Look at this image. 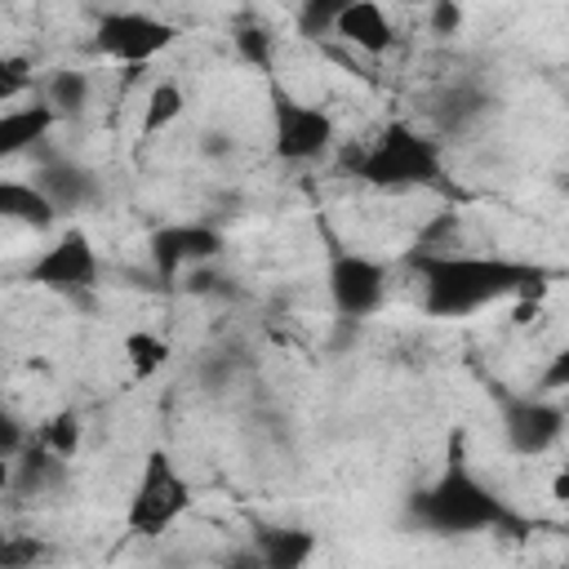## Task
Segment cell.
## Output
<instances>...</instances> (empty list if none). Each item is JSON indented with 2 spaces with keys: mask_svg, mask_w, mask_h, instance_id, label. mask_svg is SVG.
<instances>
[{
  "mask_svg": "<svg viewBox=\"0 0 569 569\" xmlns=\"http://www.w3.org/2000/svg\"><path fill=\"white\" fill-rule=\"evenodd\" d=\"M413 267L422 280V311L440 320L485 311L489 302H502V298H542L551 280L542 267L493 258V253H458V249L418 253Z\"/></svg>",
  "mask_w": 569,
  "mask_h": 569,
  "instance_id": "1",
  "label": "cell"
},
{
  "mask_svg": "<svg viewBox=\"0 0 569 569\" xmlns=\"http://www.w3.org/2000/svg\"><path fill=\"white\" fill-rule=\"evenodd\" d=\"M347 169L356 178H365L369 187H382V191H409V187H427L445 173L440 164V147L405 124V120H391L382 124L365 147L347 151Z\"/></svg>",
  "mask_w": 569,
  "mask_h": 569,
  "instance_id": "2",
  "label": "cell"
},
{
  "mask_svg": "<svg viewBox=\"0 0 569 569\" xmlns=\"http://www.w3.org/2000/svg\"><path fill=\"white\" fill-rule=\"evenodd\" d=\"M413 516L440 533H476V529H498L511 520L507 507L458 458H449V467L413 498Z\"/></svg>",
  "mask_w": 569,
  "mask_h": 569,
  "instance_id": "3",
  "label": "cell"
},
{
  "mask_svg": "<svg viewBox=\"0 0 569 569\" xmlns=\"http://www.w3.org/2000/svg\"><path fill=\"white\" fill-rule=\"evenodd\" d=\"M191 507V485L187 476L173 467V458L164 449H151L142 458V471L133 480V493H129V507H124V525L129 533L138 538H160L169 533V525L178 516H187Z\"/></svg>",
  "mask_w": 569,
  "mask_h": 569,
  "instance_id": "4",
  "label": "cell"
},
{
  "mask_svg": "<svg viewBox=\"0 0 569 569\" xmlns=\"http://www.w3.org/2000/svg\"><path fill=\"white\" fill-rule=\"evenodd\" d=\"M98 276H102V258H98V244L80 231V227H67L58 231L27 267V280L49 289V293H89L98 289Z\"/></svg>",
  "mask_w": 569,
  "mask_h": 569,
  "instance_id": "5",
  "label": "cell"
},
{
  "mask_svg": "<svg viewBox=\"0 0 569 569\" xmlns=\"http://www.w3.org/2000/svg\"><path fill=\"white\" fill-rule=\"evenodd\" d=\"M325 284H329V298H333L338 316H347V320H365V316H373V311L387 302L391 271H387V262L347 249V253H333V258H329Z\"/></svg>",
  "mask_w": 569,
  "mask_h": 569,
  "instance_id": "6",
  "label": "cell"
},
{
  "mask_svg": "<svg viewBox=\"0 0 569 569\" xmlns=\"http://www.w3.org/2000/svg\"><path fill=\"white\" fill-rule=\"evenodd\" d=\"M173 27L156 13H142V9H111L102 13L98 31H93V44L102 58L111 62H151L156 53H164L173 44Z\"/></svg>",
  "mask_w": 569,
  "mask_h": 569,
  "instance_id": "7",
  "label": "cell"
},
{
  "mask_svg": "<svg viewBox=\"0 0 569 569\" xmlns=\"http://www.w3.org/2000/svg\"><path fill=\"white\" fill-rule=\"evenodd\" d=\"M271 142H276V156L289 160V164L320 160L333 147V120H329L325 107H311V102H298V98H276Z\"/></svg>",
  "mask_w": 569,
  "mask_h": 569,
  "instance_id": "8",
  "label": "cell"
},
{
  "mask_svg": "<svg viewBox=\"0 0 569 569\" xmlns=\"http://www.w3.org/2000/svg\"><path fill=\"white\" fill-rule=\"evenodd\" d=\"M147 253H151V267L160 280H178V271L218 258L222 236L209 222H169L147 240Z\"/></svg>",
  "mask_w": 569,
  "mask_h": 569,
  "instance_id": "9",
  "label": "cell"
},
{
  "mask_svg": "<svg viewBox=\"0 0 569 569\" xmlns=\"http://www.w3.org/2000/svg\"><path fill=\"white\" fill-rule=\"evenodd\" d=\"M333 36H342L347 44H356L365 53H387L391 40H396V27H391V18H387L382 4L351 0V4H338L333 9Z\"/></svg>",
  "mask_w": 569,
  "mask_h": 569,
  "instance_id": "10",
  "label": "cell"
},
{
  "mask_svg": "<svg viewBox=\"0 0 569 569\" xmlns=\"http://www.w3.org/2000/svg\"><path fill=\"white\" fill-rule=\"evenodd\" d=\"M53 124H58V116H53V107L44 98L0 111V160H13L22 151H31L36 142H44Z\"/></svg>",
  "mask_w": 569,
  "mask_h": 569,
  "instance_id": "11",
  "label": "cell"
},
{
  "mask_svg": "<svg viewBox=\"0 0 569 569\" xmlns=\"http://www.w3.org/2000/svg\"><path fill=\"white\" fill-rule=\"evenodd\" d=\"M36 187L49 196V204L58 209V218L93 204V196H98V178L89 169H80V164H44L40 178H36Z\"/></svg>",
  "mask_w": 569,
  "mask_h": 569,
  "instance_id": "12",
  "label": "cell"
},
{
  "mask_svg": "<svg viewBox=\"0 0 569 569\" xmlns=\"http://www.w3.org/2000/svg\"><path fill=\"white\" fill-rule=\"evenodd\" d=\"M0 218L18 222V227H31V231H49L58 222V209L49 204V196L36 182L0 178Z\"/></svg>",
  "mask_w": 569,
  "mask_h": 569,
  "instance_id": "13",
  "label": "cell"
},
{
  "mask_svg": "<svg viewBox=\"0 0 569 569\" xmlns=\"http://www.w3.org/2000/svg\"><path fill=\"white\" fill-rule=\"evenodd\" d=\"M320 538L311 529H262L253 538V556L262 569H307Z\"/></svg>",
  "mask_w": 569,
  "mask_h": 569,
  "instance_id": "14",
  "label": "cell"
},
{
  "mask_svg": "<svg viewBox=\"0 0 569 569\" xmlns=\"http://www.w3.org/2000/svg\"><path fill=\"white\" fill-rule=\"evenodd\" d=\"M182 111H187V93H182L173 80H160V84H151V93H147V102H142L138 129H142V133H164L169 124L182 120Z\"/></svg>",
  "mask_w": 569,
  "mask_h": 569,
  "instance_id": "15",
  "label": "cell"
},
{
  "mask_svg": "<svg viewBox=\"0 0 569 569\" xmlns=\"http://www.w3.org/2000/svg\"><path fill=\"white\" fill-rule=\"evenodd\" d=\"M169 342L160 338V333H151V329H133L129 338H124V365H129V373L133 378H151V373H160L164 365H169Z\"/></svg>",
  "mask_w": 569,
  "mask_h": 569,
  "instance_id": "16",
  "label": "cell"
},
{
  "mask_svg": "<svg viewBox=\"0 0 569 569\" xmlns=\"http://www.w3.org/2000/svg\"><path fill=\"white\" fill-rule=\"evenodd\" d=\"M520 409H525V422L511 427L516 445H520V449H542V445L560 431V409H551V405H542V400H525Z\"/></svg>",
  "mask_w": 569,
  "mask_h": 569,
  "instance_id": "17",
  "label": "cell"
},
{
  "mask_svg": "<svg viewBox=\"0 0 569 569\" xmlns=\"http://www.w3.org/2000/svg\"><path fill=\"white\" fill-rule=\"evenodd\" d=\"M36 445H40L44 453H53L58 462H71V458H76V449H80V418H76L71 409L53 413V418L40 427Z\"/></svg>",
  "mask_w": 569,
  "mask_h": 569,
  "instance_id": "18",
  "label": "cell"
},
{
  "mask_svg": "<svg viewBox=\"0 0 569 569\" xmlns=\"http://www.w3.org/2000/svg\"><path fill=\"white\" fill-rule=\"evenodd\" d=\"M44 556H49V547L36 533L0 529V569H36Z\"/></svg>",
  "mask_w": 569,
  "mask_h": 569,
  "instance_id": "19",
  "label": "cell"
},
{
  "mask_svg": "<svg viewBox=\"0 0 569 569\" xmlns=\"http://www.w3.org/2000/svg\"><path fill=\"white\" fill-rule=\"evenodd\" d=\"M44 102L53 107V116H62V111L76 116V111L89 102V76H84V71H58V76L49 80Z\"/></svg>",
  "mask_w": 569,
  "mask_h": 569,
  "instance_id": "20",
  "label": "cell"
},
{
  "mask_svg": "<svg viewBox=\"0 0 569 569\" xmlns=\"http://www.w3.org/2000/svg\"><path fill=\"white\" fill-rule=\"evenodd\" d=\"M36 80V62L27 53H0V107L18 102Z\"/></svg>",
  "mask_w": 569,
  "mask_h": 569,
  "instance_id": "21",
  "label": "cell"
},
{
  "mask_svg": "<svg viewBox=\"0 0 569 569\" xmlns=\"http://www.w3.org/2000/svg\"><path fill=\"white\" fill-rule=\"evenodd\" d=\"M236 49H240L244 58H253L258 67H267V36H262V31H240V36H236Z\"/></svg>",
  "mask_w": 569,
  "mask_h": 569,
  "instance_id": "22",
  "label": "cell"
},
{
  "mask_svg": "<svg viewBox=\"0 0 569 569\" xmlns=\"http://www.w3.org/2000/svg\"><path fill=\"white\" fill-rule=\"evenodd\" d=\"M431 27H436L440 36L458 31V27H462V9H458V4H436V9H431Z\"/></svg>",
  "mask_w": 569,
  "mask_h": 569,
  "instance_id": "23",
  "label": "cell"
},
{
  "mask_svg": "<svg viewBox=\"0 0 569 569\" xmlns=\"http://www.w3.org/2000/svg\"><path fill=\"white\" fill-rule=\"evenodd\" d=\"M9 485H13V462H4V458H0V498L9 493Z\"/></svg>",
  "mask_w": 569,
  "mask_h": 569,
  "instance_id": "24",
  "label": "cell"
},
{
  "mask_svg": "<svg viewBox=\"0 0 569 569\" xmlns=\"http://www.w3.org/2000/svg\"><path fill=\"white\" fill-rule=\"evenodd\" d=\"M0 413H4V400H0Z\"/></svg>",
  "mask_w": 569,
  "mask_h": 569,
  "instance_id": "25",
  "label": "cell"
}]
</instances>
